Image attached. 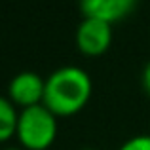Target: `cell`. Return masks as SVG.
I'll return each instance as SVG.
<instances>
[{
  "instance_id": "cell-6",
  "label": "cell",
  "mask_w": 150,
  "mask_h": 150,
  "mask_svg": "<svg viewBox=\"0 0 150 150\" xmlns=\"http://www.w3.org/2000/svg\"><path fill=\"white\" fill-rule=\"evenodd\" d=\"M19 112L8 97H0V143H6L17 131Z\"/></svg>"
},
{
  "instance_id": "cell-5",
  "label": "cell",
  "mask_w": 150,
  "mask_h": 150,
  "mask_svg": "<svg viewBox=\"0 0 150 150\" xmlns=\"http://www.w3.org/2000/svg\"><path fill=\"white\" fill-rule=\"evenodd\" d=\"M78 2L84 17L101 19L110 25L127 17L137 6V0H78Z\"/></svg>"
},
{
  "instance_id": "cell-7",
  "label": "cell",
  "mask_w": 150,
  "mask_h": 150,
  "mask_svg": "<svg viewBox=\"0 0 150 150\" xmlns=\"http://www.w3.org/2000/svg\"><path fill=\"white\" fill-rule=\"evenodd\" d=\"M118 150H150V135H137L127 139Z\"/></svg>"
},
{
  "instance_id": "cell-1",
  "label": "cell",
  "mask_w": 150,
  "mask_h": 150,
  "mask_svg": "<svg viewBox=\"0 0 150 150\" xmlns=\"http://www.w3.org/2000/svg\"><path fill=\"white\" fill-rule=\"evenodd\" d=\"M93 91L89 74L80 67H61L46 78L42 105L55 116H72L88 105Z\"/></svg>"
},
{
  "instance_id": "cell-3",
  "label": "cell",
  "mask_w": 150,
  "mask_h": 150,
  "mask_svg": "<svg viewBox=\"0 0 150 150\" xmlns=\"http://www.w3.org/2000/svg\"><path fill=\"white\" fill-rule=\"evenodd\" d=\"M112 44V25L101 19L84 17L76 29V46L88 57L103 55Z\"/></svg>"
},
{
  "instance_id": "cell-4",
  "label": "cell",
  "mask_w": 150,
  "mask_h": 150,
  "mask_svg": "<svg viewBox=\"0 0 150 150\" xmlns=\"http://www.w3.org/2000/svg\"><path fill=\"white\" fill-rule=\"evenodd\" d=\"M44 89H46V80L40 74L23 70V72L15 74L8 84V99L15 106L29 108V106L42 105Z\"/></svg>"
},
{
  "instance_id": "cell-10",
  "label": "cell",
  "mask_w": 150,
  "mask_h": 150,
  "mask_svg": "<svg viewBox=\"0 0 150 150\" xmlns=\"http://www.w3.org/2000/svg\"><path fill=\"white\" fill-rule=\"evenodd\" d=\"M82 150H95V148H82Z\"/></svg>"
},
{
  "instance_id": "cell-9",
  "label": "cell",
  "mask_w": 150,
  "mask_h": 150,
  "mask_svg": "<svg viewBox=\"0 0 150 150\" xmlns=\"http://www.w3.org/2000/svg\"><path fill=\"white\" fill-rule=\"evenodd\" d=\"M4 150H25V148H4Z\"/></svg>"
},
{
  "instance_id": "cell-2",
  "label": "cell",
  "mask_w": 150,
  "mask_h": 150,
  "mask_svg": "<svg viewBox=\"0 0 150 150\" xmlns=\"http://www.w3.org/2000/svg\"><path fill=\"white\" fill-rule=\"evenodd\" d=\"M15 137L25 150L50 148L57 137V116L44 105L21 108Z\"/></svg>"
},
{
  "instance_id": "cell-8",
  "label": "cell",
  "mask_w": 150,
  "mask_h": 150,
  "mask_svg": "<svg viewBox=\"0 0 150 150\" xmlns=\"http://www.w3.org/2000/svg\"><path fill=\"white\" fill-rule=\"evenodd\" d=\"M143 88L150 95V61L146 63V67H144V70H143Z\"/></svg>"
}]
</instances>
